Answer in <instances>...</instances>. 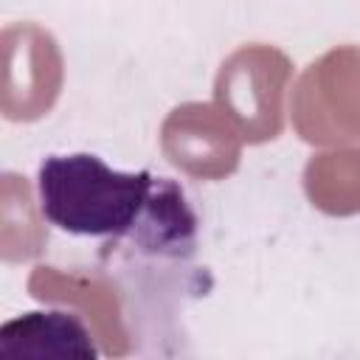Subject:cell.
Instances as JSON below:
<instances>
[{
  "label": "cell",
  "instance_id": "cell-2",
  "mask_svg": "<svg viewBox=\"0 0 360 360\" xmlns=\"http://www.w3.org/2000/svg\"><path fill=\"white\" fill-rule=\"evenodd\" d=\"M292 59L267 42H248L228 53L214 79V101L248 143L276 141L284 129V96Z\"/></svg>",
  "mask_w": 360,
  "mask_h": 360
},
{
  "label": "cell",
  "instance_id": "cell-9",
  "mask_svg": "<svg viewBox=\"0 0 360 360\" xmlns=\"http://www.w3.org/2000/svg\"><path fill=\"white\" fill-rule=\"evenodd\" d=\"M48 245V228L39 219L31 183L6 172L0 183V256L3 262H31Z\"/></svg>",
  "mask_w": 360,
  "mask_h": 360
},
{
  "label": "cell",
  "instance_id": "cell-3",
  "mask_svg": "<svg viewBox=\"0 0 360 360\" xmlns=\"http://www.w3.org/2000/svg\"><path fill=\"white\" fill-rule=\"evenodd\" d=\"M292 129L312 146L360 143V48L338 45L304 68L290 96Z\"/></svg>",
  "mask_w": 360,
  "mask_h": 360
},
{
  "label": "cell",
  "instance_id": "cell-5",
  "mask_svg": "<svg viewBox=\"0 0 360 360\" xmlns=\"http://www.w3.org/2000/svg\"><path fill=\"white\" fill-rule=\"evenodd\" d=\"M245 138L233 121L208 101H183L160 124L163 158L191 180L217 183L239 169Z\"/></svg>",
  "mask_w": 360,
  "mask_h": 360
},
{
  "label": "cell",
  "instance_id": "cell-7",
  "mask_svg": "<svg viewBox=\"0 0 360 360\" xmlns=\"http://www.w3.org/2000/svg\"><path fill=\"white\" fill-rule=\"evenodd\" d=\"M96 335L76 312H25L0 326V357L34 360H96Z\"/></svg>",
  "mask_w": 360,
  "mask_h": 360
},
{
  "label": "cell",
  "instance_id": "cell-1",
  "mask_svg": "<svg viewBox=\"0 0 360 360\" xmlns=\"http://www.w3.org/2000/svg\"><path fill=\"white\" fill-rule=\"evenodd\" d=\"M155 186L146 169L115 172L87 152L48 155L39 166V208L51 225L76 236H135Z\"/></svg>",
  "mask_w": 360,
  "mask_h": 360
},
{
  "label": "cell",
  "instance_id": "cell-6",
  "mask_svg": "<svg viewBox=\"0 0 360 360\" xmlns=\"http://www.w3.org/2000/svg\"><path fill=\"white\" fill-rule=\"evenodd\" d=\"M28 292L37 301L45 304H65L73 307L87 326L93 329L101 354L107 357H127L132 352L129 329L124 323V309L118 301V292L112 281L96 273H79V270H59L39 264L28 276Z\"/></svg>",
  "mask_w": 360,
  "mask_h": 360
},
{
  "label": "cell",
  "instance_id": "cell-8",
  "mask_svg": "<svg viewBox=\"0 0 360 360\" xmlns=\"http://www.w3.org/2000/svg\"><path fill=\"white\" fill-rule=\"evenodd\" d=\"M304 194L326 217L360 214V143L312 155L304 166Z\"/></svg>",
  "mask_w": 360,
  "mask_h": 360
},
{
  "label": "cell",
  "instance_id": "cell-4",
  "mask_svg": "<svg viewBox=\"0 0 360 360\" xmlns=\"http://www.w3.org/2000/svg\"><path fill=\"white\" fill-rule=\"evenodd\" d=\"M0 112L17 124L45 118L65 84V56L56 37L39 22H11L0 34Z\"/></svg>",
  "mask_w": 360,
  "mask_h": 360
}]
</instances>
